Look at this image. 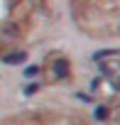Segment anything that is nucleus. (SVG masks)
Returning a JSON list of instances; mask_svg holds the SVG:
<instances>
[{
  "label": "nucleus",
  "mask_w": 120,
  "mask_h": 125,
  "mask_svg": "<svg viewBox=\"0 0 120 125\" xmlns=\"http://www.w3.org/2000/svg\"><path fill=\"white\" fill-rule=\"evenodd\" d=\"M25 59H27V54H25V52H22V54H20V52H15V54H10V56H3L5 64H22Z\"/></svg>",
  "instance_id": "f257e3e1"
},
{
  "label": "nucleus",
  "mask_w": 120,
  "mask_h": 125,
  "mask_svg": "<svg viewBox=\"0 0 120 125\" xmlns=\"http://www.w3.org/2000/svg\"><path fill=\"white\" fill-rule=\"evenodd\" d=\"M96 115H98V118H105V115H108V108H98Z\"/></svg>",
  "instance_id": "f03ea898"
}]
</instances>
